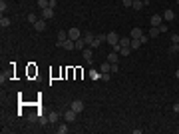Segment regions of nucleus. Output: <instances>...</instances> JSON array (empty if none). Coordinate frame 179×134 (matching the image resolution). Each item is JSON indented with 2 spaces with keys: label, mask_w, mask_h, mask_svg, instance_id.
I'll return each mask as SVG.
<instances>
[{
  "label": "nucleus",
  "mask_w": 179,
  "mask_h": 134,
  "mask_svg": "<svg viewBox=\"0 0 179 134\" xmlns=\"http://www.w3.org/2000/svg\"><path fill=\"white\" fill-rule=\"evenodd\" d=\"M48 118H50V124H56L58 120H60V114L58 112H48Z\"/></svg>",
  "instance_id": "dca6fc26"
},
{
  "label": "nucleus",
  "mask_w": 179,
  "mask_h": 134,
  "mask_svg": "<svg viewBox=\"0 0 179 134\" xmlns=\"http://www.w3.org/2000/svg\"><path fill=\"white\" fill-rule=\"evenodd\" d=\"M38 118H40V114H38V112H36V114H34V112H32V114H28V120H30V122H34V120H38Z\"/></svg>",
  "instance_id": "2f4dec72"
},
{
  "label": "nucleus",
  "mask_w": 179,
  "mask_h": 134,
  "mask_svg": "<svg viewBox=\"0 0 179 134\" xmlns=\"http://www.w3.org/2000/svg\"><path fill=\"white\" fill-rule=\"evenodd\" d=\"M56 46H58V48H66V50H74V48H76V42H74V40H70V38H66L64 42H56Z\"/></svg>",
  "instance_id": "f03ea898"
},
{
  "label": "nucleus",
  "mask_w": 179,
  "mask_h": 134,
  "mask_svg": "<svg viewBox=\"0 0 179 134\" xmlns=\"http://www.w3.org/2000/svg\"><path fill=\"white\" fill-rule=\"evenodd\" d=\"M42 18H44V20L54 18V8H50V6H48V8H44V10H42Z\"/></svg>",
  "instance_id": "9d476101"
},
{
  "label": "nucleus",
  "mask_w": 179,
  "mask_h": 134,
  "mask_svg": "<svg viewBox=\"0 0 179 134\" xmlns=\"http://www.w3.org/2000/svg\"><path fill=\"white\" fill-rule=\"evenodd\" d=\"M6 10H8V4H6L4 0H2V2H0V12H2V14H4Z\"/></svg>",
  "instance_id": "7c9ffc66"
},
{
  "label": "nucleus",
  "mask_w": 179,
  "mask_h": 134,
  "mask_svg": "<svg viewBox=\"0 0 179 134\" xmlns=\"http://www.w3.org/2000/svg\"><path fill=\"white\" fill-rule=\"evenodd\" d=\"M159 28H157V26H151L149 28V38H155V36H159Z\"/></svg>",
  "instance_id": "aec40b11"
},
{
  "label": "nucleus",
  "mask_w": 179,
  "mask_h": 134,
  "mask_svg": "<svg viewBox=\"0 0 179 134\" xmlns=\"http://www.w3.org/2000/svg\"><path fill=\"white\" fill-rule=\"evenodd\" d=\"M102 42H108V34H99V36H96L90 48H99V46H102Z\"/></svg>",
  "instance_id": "f257e3e1"
},
{
  "label": "nucleus",
  "mask_w": 179,
  "mask_h": 134,
  "mask_svg": "<svg viewBox=\"0 0 179 134\" xmlns=\"http://www.w3.org/2000/svg\"><path fill=\"white\" fill-rule=\"evenodd\" d=\"M38 6H40V8H48V6H50V2H48V0H38Z\"/></svg>",
  "instance_id": "bb28decb"
},
{
  "label": "nucleus",
  "mask_w": 179,
  "mask_h": 134,
  "mask_svg": "<svg viewBox=\"0 0 179 134\" xmlns=\"http://www.w3.org/2000/svg\"><path fill=\"white\" fill-rule=\"evenodd\" d=\"M157 28H159V32H167V24H163V22H161L159 26H157Z\"/></svg>",
  "instance_id": "f704fd0d"
},
{
  "label": "nucleus",
  "mask_w": 179,
  "mask_h": 134,
  "mask_svg": "<svg viewBox=\"0 0 179 134\" xmlns=\"http://www.w3.org/2000/svg\"><path fill=\"white\" fill-rule=\"evenodd\" d=\"M132 38H119V46H129Z\"/></svg>",
  "instance_id": "cd10ccee"
},
{
  "label": "nucleus",
  "mask_w": 179,
  "mask_h": 134,
  "mask_svg": "<svg viewBox=\"0 0 179 134\" xmlns=\"http://www.w3.org/2000/svg\"><path fill=\"white\" fill-rule=\"evenodd\" d=\"M48 2H50V0H48Z\"/></svg>",
  "instance_id": "a19ab883"
},
{
  "label": "nucleus",
  "mask_w": 179,
  "mask_h": 134,
  "mask_svg": "<svg viewBox=\"0 0 179 134\" xmlns=\"http://www.w3.org/2000/svg\"><path fill=\"white\" fill-rule=\"evenodd\" d=\"M108 44H109V46H116V44H119L118 32H108Z\"/></svg>",
  "instance_id": "7ed1b4c3"
},
{
  "label": "nucleus",
  "mask_w": 179,
  "mask_h": 134,
  "mask_svg": "<svg viewBox=\"0 0 179 134\" xmlns=\"http://www.w3.org/2000/svg\"><path fill=\"white\" fill-rule=\"evenodd\" d=\"M119 54H122V56H129V54H132V48H129V46H122Z\"/></svg>",
  "instance_id": "5701e85b"
},
{
  "label": "nucleus",
  "mask_w": 179,
  "mask_h": 134,
  "mask_svg": "<svg viewBox=\"0 0 179 134\" xmlns=\"http://www.w3.org/2000/svg\"><path fill=\"white\" fill-rule=\"evenodd\" d=\"M99 72H109V74H112V64L106 60L104 64H99Z\"/></svg>",
  "instance_id": "f3484780"
},
{
  "label": "nucleus",
  "mask_w": 179,
  "mask_h": 134,
  "mask_svg": "<svg viewBox=\"0 0 179 134\" xmlns=\"http://www.w3.org/2000/svg\"><path fill=\"white\" fill-rule=\"evenodd\" d=\"M143 44H142V40L139 38H132V42H129V48H132V50H137V48H142Z\"/></svg>",
  "instance_id": "4468645a"
},
{
  "label": "nucleus",
  "mask_w": 179,
  "mask_h": 134,
  "mask_svg": "<svg viewBox=\"0 0 179 134\" xmlns=\"http://www.w3.org/2000/svg\"><path fill=\"white\" fill-rule=\"evenodd\" d=\"M82 52H84V60L88 64H92V60H94V50H92V48H84Z\"/></svg>",
  "instance_id": "20e7f679"
},
{
  "label": "nucleus",
  "mask_w": 179,
  "mask_h": 134,
  "mask_svg": "<svg viewBox=\"0 0 179 134\" xmlns=\"http://www.w3.org/2000/svg\"><path fill=\"white\" fill-rule=\"evenodd\" d=\"M38 122H40L42 126H46L48 122H50V118H48V116H42V114H40V118H38Z\"/></svg>",
  "instance_id": "a878e982"
},
{
  "label": "nucleus",
  "mask_w": 179,
  "mask_h": 134,
  "mask_svg": "<svg viewBox=\"0 0 179 134\" xmlns=\"http://www.w3.org/2000/svg\"><path fill=\"white\" fill-rule=\"evenodd\" d=\"M90 76H92V78H99V76H102V74H98V72H96V70H92V72H90Z\"/></svg>",
  "instance_id": "c9c22d12"
},
{
  "label": "nucleus",
  "mask_w": 179,
  "mask_h": 134,
  "mask_svg": "<svg viewBox=\"0 0 179 134\" xmlns=\"http://www.w3.org/2000/svg\"><path fill=\"white\" fill-rule=\"evenodd\" d=\"M143 2H145V4H147V2H149V0H143Z\"/></svg>",
  "instance_id": "ea45409f"
},
{
  "label": "nucleus",
  "mask_w": 179,
  "mask_h": 134,
  "mask_svg": "<svg viewBox=\"0 0 179 134\" xmlns=\"http://www.w3.org/2000/svg\"><path fill=\"white\" fill-rule=\"evenodd\" d=\"M76 116H78V112H74L72 108H70L68 112H64V120H66V122H74V120H76Z\"/></svg>",
  "instance_id": "1a4fd4ad"
},
{
  "label": "nucleus",
  "mask_w": 179,
  "mask_h": 134,
  "mask_svg": "<svg viewBox=\"0 0 179 134\" xmlns=\"http://www.w3.org/2000/svg\"><path fill=\"white\" fill-rule=\"evenodd\" d=\"M68 38H70V40H78V38H82L80 30H78V28H70V30H68Z\"/></svg>",
  "instance_id": "6e6552de"
},
{
  "label": "nucleus",
  "mask_w": 179,
  "mask_h": 134,
  "mask_svg": "<svg viewBox=\"0 0 179 134\" xmlns=\"http://www.w3.org/2000/svg\"><path fill=\"white\" fill-rule=\"evenodd\" d=\"M171 44H179V34H171Z\"/></svg>",
  "instance_id": "473e14b6"
},
{
  "label": "nucleus",
  "mask_w": 179,
  "mask_h": 134,
  "mask_svg": "<svg viewBox=\"0 0 179 134\" xmlns=\"http://www.w3.org/2000/svg\"><path fill=\"white\" fill-rule=\"evenodd\" d=\"M175 78H179V68H177V70H175Z\"/></svg>",
  "instance_id": "58836bf2"
},
{
  "label": "nucleus",
  "mask_w": 179,
  "mask_h": 134,
  "mask_svg": "<svg viewBox=\"0 0 179 134\" xmlns=\"http://www.w3.org/2000/svg\"><path fill=\"white\" fill-rule=\"evenodd\" d=\"M173 112H179V102H175V104H173Z\"/></svg>",
  "instance_id": "4c0bfd02"
},
{
  "label": "nucleus",
  "mask_w": 179,
  "mask_h": 134,
  "mask_svg": "<svg viewBox=\"0 0 179 134\" xmlns=\"http://www.w3.org/2000/svg\"><path fill=\"white\" fill-rule=\"evenodd\" d=\"M163 20H167V22H171V20H175V12H173L171 8H167V10L163 12Z\"/></svg>",
  "instance_id": "f8f14e48"
},
{
  "label": "nucleus",
  "mask_w": 179,
  "mask_h": 134,
  "mask_svg": "<svg viewBox=\"0 0 179 134\" xmlns=\"http://www.w3.org/2000/svg\"><path fill=\"white\" fill-rule=\"evenodd\" d=\"M26 20H28L30 24H36V20H38V16L34 14V12H30V14H26Z\"/></svg>",
  "instance_id": "4be33fe9"
},
{
  "label": "nucleus",
  "mask_w": 179,
  "mask_h": 134,
  "mask_svg": "<svg viewBox=\"0 0 179 134\" xmlns=\"http://www.w3.org/2000/svg\"><path fill=\"white\" fill-rule=\"evenodd\" d=\"M122 4H123V6H125V8H129V6H132V4H133V0H122Z\"/></svg>",
  "instance_id": "72a5a7b5"
},
{
  "label": "nucleus",
  "mask_w": 179,
  "mask_h": 134,
  "mask_svg": "<svg viewBox=\"0 0 179 134\" xmlns=\"http://www.w3.org/2000/svg\"><path fill=\"white\" fill-rule=\"evenodd\" d=\"M142 36H143V30L142 28H137V26H135V28H132V36H129V38H142Z\"/></svg>",
  "instance_id": "2eb2a0df"
},
{
  "label": "nucleus",
  "mask_w": 179,
  "mask_h": 134,
  "mask_svg": "<svg viewBox=\"0 0 179 134\" xmlns=\"http://www.w3.org/2000/svg\"><path fill=\"white\" fill-rule=\"evenodd\" d=\"M70 108H72L74 112H78V114H80V112L84 110V102H82V100H74V102H72V106H70Z\"/></svg>",
  "instance_id": "0eeeda50"
},
{
  "label": "nucleus",
  "mask_w": 179,
  "mask_h": 134,
  "mask_svg": "<svg viewBox=\"0 0 179 134\" xmlns=\"http://www.w3.org/2000/svg\"><path fill=\"white\" fill-rule=\"evenodd\" d=\"M109 72H102V76H99V80H104V82H109Z\"/></svg>",
  "instance_id": "c85d7f7f"
},
{
  "label": "nucleus",
  "mask_w": 179,
  "mask_h": 134,
  "mask_svg": "<svg viewBox=\"0 0 179 134\" xmlns=\"http://www.w3.org/2000/svg\"><path fill=\"white\" fill-rule=\"evenodd\" d=\"M119 70V64H112V72H118Z\"/></svg>",
  "instance_id": "e433bc0d"
},
{
  "label": "nucleus",
  "mask_w": 179,
  "mask_h": 134,
  "mask_svg": "<svg viewBox=\"0 0 179 134\" xmlns=\"http://www.w3.org/2000/svg\"><path fill=\"white\" fill-rule=\"evenodd\" d=\"M143 6H145V2H143V0H133L132 8H133V10H142Z\"/></svg>",
  "instance_id": "a211bd4d"
},
{
  "label": "nucleus",
  "mask_w": 179,
  "mask_h": 134,
  "mask_svg": "<svg viewBox=\"0 0 179 134\" xmlns=\"http://www.w3.org/2000/svg\"><path fill=\"white\" fill-rule=\"evenodd\" d=\"M68 38V32L66 30H58V42H64Z\"/></svg>",
  "instance_id": "412c9836"
},
{
  "label": "nucleus",
  "mask_w": 179,
  "mask_h": 134,
  "mask_svg": "<svg viewBox=\"0 0 179 134\" xmlns=\"http://www.w3.org/2000/svg\"><path fill=\"white\" fill-rule=\"evenodd\" d=\"M169 52L171 54H177L179 52V44H171V46H169Z\"/></svg>",
  "instance_id": "c756f323"
},
{
  "label": "nucleus",
  "mask_w": 179,
  "mask_h": 134,
  "mask_svg": "<svg viewBox=\"0 0 179 134\" xmlns=\"http://www.w3.org/2000/svg\"><path fill=\"white\" fill-rule=\"evenodd\" d=\"M108 62L109 64H119V52H113L112 50V52L108 54Z\"/></svg>",
  "instance_id": "39448f33"
},
{
  "label": "nucleus",
  "mask_w": 179,
  "mask_h": 134,
  "mask_svg": "<svg viewBox=\"0 0 179 134\" xmlns=\"http://www.w3.org/2000/svg\"><path fill=\"white\" fill-rule=\"evenodd\" d=\"M0 26H2V28H8V26H10V18H8V16L2 14V18H0Z\"/></svg>",
  "instance_id": "6ab92c4d"
},
{
  "label": "nucleus",
  "mask_w": 179,
  "mask_h": 134,
  "mask_svg": "<svg viewBox=\"0 0 179 134\" xmlns=\"http://www.w3.org/2000/svg\"><path fill=\"white\" fill-rule=\"evenodd\" d=\"M74 42H76V48H80V50H84V48H86L84 38H78V40H74Z\"/></svg>",
  "instance_id": "b1692460"
},
{
  "label": "nucleus",
  "mask_w": 179,
  "mask_h": 134,
  "mask_svg": "<svg viewBox=\"0 0 179 134\" xmlns=\"http://www.w3.org/2000/svg\"><path fill=\"white\" fill-rule=\"evenodd\" d=\"M82 38H84V42H86V46H92V42H94V34L92 32H84V36H82Z\"/></svg>",
  "instance_id": "9b49d317"
},
{
  "label": "nucleus",
  "mask_w": 179,
  "mask_h": 134,
  "mask_svg": "<svg viewBox=\"0 0 179 134\" xmlns=\"http://www.w3.org/2000/svg\"><path fill=\"white\" fill-rule=\"evenodd\" d=\"M161 22H163V16L161 14H153L151 16V26H159Z\"/></svg>",
  "instance_id": "ddd939ff"
},
{
  "label": "nucleus",
  "mask_w": 179,
  "mask_h": 134,
  "mask_svg": "<svg viewBox=\"0 0 179 134\" xmlns=\"http://www.w3.org/2000/svg\"><path fill=\"white\" fill-rule=\"evenodd\" d=\"M56 130H58V134H66L68 132V122H66V124H60Z\"/></svg>",
  "instance_id": "393cba45"
},
{
  "label": "nucleus",
  "mask_w": 179,
  "mask_h": 134,
  "mask_svg": "<svg viewBox=\"0 0 179 134\" xmlns=\"http://www.w3.org/2000/svg\"><path fill=\"white\" fill-rule=\"evenodd\" d=\"M177 2H179V0H177Z\"/></svg>",
  "instance_id": "79ce46f5"
},
{
  "label": "nucleus",
  "mask_w": 179,
  "mask_h": 134,
  "mask_svg": "<svg viewBox=\"0 0 179 134\" xmlns=\"http://www.w3.org/2000/svg\"><path fill=\"white\" fill-rule=\"evenodd\" d=\"M32 26L38 30V32H44V30H46V20H44V18H38L36 24H32Z\"/></svg>",
  "instance_id": "423d86ee"
}]
</instances>
